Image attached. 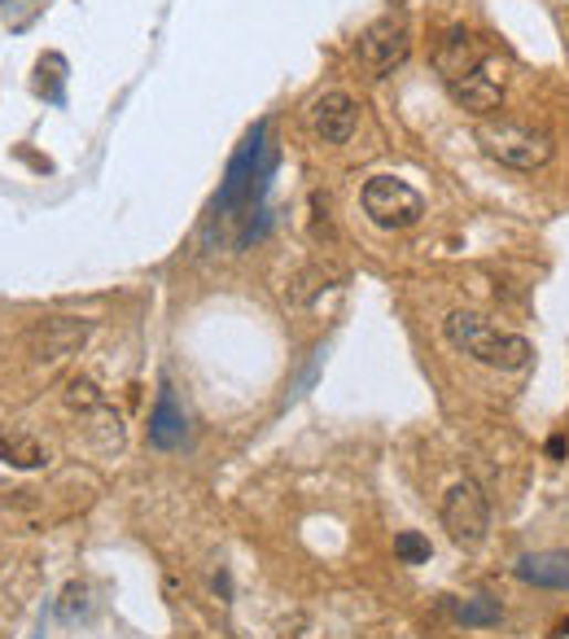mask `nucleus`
Wrapping results in <instances>:
<instances>
[{
  "instance_id": "obj_1",
  "label": "nucleus",
  "mask_w": 569,
  "mask_h": 639,
  "mask_svg": "<svg viewBox=\"0 0 569 639\" xmlns=\"http://www.w3.org/2000/svg\"><path fill=\"white\" fill-rule=\"evenodd\" d=\"M443 333H447V342L460 355H468V360H477L486 369H499V373H521L535 360V347L521 333H508V329L491 324L477 311H452L443 320Z\"/></svg>"
},
{
  "instance_id": "obj_2",
  "label": "nucleus",
  "mask_w": 569,
  "mask_h": 639,
  "mask_svg": "<svg viewBox=\"0 0 569 639\" xmlns=\"http://www.w3.org/2000/svg\"><path fill=\"white\" fill-rule=\"evenodd\" d=\"M272 171H276V145H267V124H259L241 140V149L232 153L215 206L220 211H250L263 198Z\"/></svg>"
},
{
  "instance_id": "obj_3",
  "label": "nucleus",
  "mask_w": 569,
  "mask_h": 639,
  "mask_svg": "<svg viewBox=\"0 0 569 639\" xmlns=\"http://www.w3.org/2000/svg\"><path fill=\"white\" fill-rule=\"evenodd\" d=\"M477 140H482V149L495 158V162H504V167H513V171H539V167H548L552 162V136L539 128H530V124H521V119H482V128H477Z\"/></svg>"
},
{
  "instance_id": "obj_4",
  "label": "nucleus",
  "mask_w": 569,
  "mask_h": 639,
  "mask_svg": "<svg viewBox=\"0 0 569 639\" xmlns=\"http://www.w3.org/2000/svg\"><path fill=\"white\" fill-rule=\"evenodd\" d=\"M359 202H363V215H368L377 228H386V233L412 228V224H421V215H425V198H421L408 180H399V175H372V180L363 184Z\"/></svg>"
},
{
  "instance_id": "obj_5",
  "label": "nucleus",
  "mask_w": 569,
  "mask_h": 639,
  "mask_svg": "<svg viewBox=\"0 0 569 639\" xmlns=\"http://www.w3.org/2000/svg\"><path fill=\"white\" fill-rule=\"evenodd\" d=\"M439 516H443V530L452 534V543L464 552H477L491 539V504H486L477 482H455L443 496Z\"/></svg>"
},
{
  "instance_id": "obj_6",
  "label": "nucleus",
  "mask_w": 569,
  "mask_h": 639,
  "mask_svg": "<svg viewBox=\"0 0 569 639\" xmlns=\"http://www.w3.org/2000/svg\"><path fill=\"white\" fill-rule=\"evenodd\" d=\"M412 53V31H408V18L399 13H386L377 18L363 35H359V66L372 75V79H386L394 66H403Z\"/></svg>"
},
{
  "instance_id": "obj_7",
  "label": "nucleus",
  "mask_w": 569,
  "mask_h": 639,
  "mask_svg": "<svg viewBox=\"0 0 569 639\" xmlns=\"http://www.w3.org/2000/svg\"><path fill=\"white\" fill-rule=\"evenodd\" d=\"M504 88H508V71H504L499 53H491L482 66H473L468 75H460L455 84H447V93L455 97V106H464V110H473V115H491V110H499Z\"/></svg>"
},
{
  "instance_id": "obj_8",
  "label": "nucleus",
  "mask_w": 569,
  "mask_h": 639,
  "mask_svg": "<svg viewBox=\"0 0 569 639\" xmlns=\"http://www.w3.org/2000/svg\"><path fill=\"white\" fill-rule=\"evenodd\" d=\"M491 53H495V49H491L477 31L452 26V31H443V40H439V49H434V66H439L443 84H455L460 75H468L473 66H482Z\"/></svg>"
},
{
  "instance_id": "obj_9",
  "label": "nucleus",
  "mask_w": 569,
  "mask_h": 639,
  "mask_svg": "<svg viewBox=\"0 0 569 639\" xmlns=\"http://www.w3.org/2000/svg\"><path fill=\"white\" fill-rule=\"evenodd\" d=\"M307 124H312V131H316L325 145H346V140L355 136V124H359V106H355L350 93L329 88V93H320V97L307 106Z\"/></svg>"
},
{
  "instance_id": "obj_10",
  "label": "nucleus",
  "mask_w": 569,
  "mask_h": 639,
  "mask_svg": "<svg viewBox=\"0 0 569 639\" xmlns=\"http://www.w3.org/2000/svg\"><path fill=\"white\" fill-rule=\"evenodd\" d=\"M185 438H189V420H185L171 385H162L158 403H154V416H149V443L158 451H176V447H185Z\"/></svg>"
},
{
  "instance_id": "obj_11",
  "label": "nucleus",
  "mask_w": 569,
  "mask_h": 639,
  "mask_svg": "<svg viewBox=\"0 0 569 639\" xmlns=\"http://www.w3.org/2000/svg\"><path fill=\"white\" fill-rule=\"evenodd\" d=\"M526 587H544V592H569V552H530L517 561L513 569Z\"/></svg>"
},
{
  "instance_id": "obj_12",
  "label": "nucleus",
  "mask_w": 569,
  "mask_h": 639,
  "mask_svg": "<svg viewBox=\"0 0 569 639\" xmlns=\"http://www.w3.org/2000/svg\"><path fill=\"white\" fill-rule=\"evenodd\" d=\"M84 338H88V324H75V320H44V324L35 329V347H40V355H49V360H62V355L80 351Z\"/></svg>"
},
{
  "instance_id": "obj_13",
  "label": "nucleus",
  "mask_w": 569,
  "mask_h": 639,
  "mask_svg": "<svg viewBox=\"0 0 569 639\" xmlns=\"http://www.w3.org/2000/svg\"><path fill=\"white\" fill-rule=\"evenodd\" d=\"M443 609L452 614L460 627H499V618H504L499 600H491V596H473V600L443 596Z\"/></svg>"
},
{
  "instance_id": "obj_14",
  "label": "nucleus",
  "mask_w": 569,
  "mask_h": 639,
  "mask_svg": "<svg viewBox=\"0 0 569 639\" xmlns=\"http://www.w3.org/2000/svg\"><path fill=\"white\" fill-rule=\"evenodd\" d=\"M66 57L62 53H44L40 62H35V93L44 97V102H53V106H62L66 102Z\"/></svg>"
},
{
  "instance_id": "obj_15",
  "label": "nucleus",
  "mask_w": 569,
  "mask_h": 639,
  "mask_svg": "<svg viewBox=\"0 0 569 639\" xmlns=\"http://www.w3.org/2000/svg\"><path fill=\"white\" fill-rule=\"evenodd\" d=\"M0 456L13 465V469H40L44 465V447L35 443V438H9V434H0Z\"/></svg>"
},
{
  "instance_id": "obj_16",
  "label": "nucleus",
  "mask_w": 569,
  "mask_h": 639,
  "mask_svg": "<svg viewBox=\"0 0 569 639\" xmlns=\"http://www.w3.org/2000/svg\"><path fill=\"white\" fill-rule=\"evenodd\" d=\"M394 556H399L403 565H425V561H430V539L417 534V530H403V534L394 539Z\"/></svg>"
},
{
  "instance_id": "obj_17",
  "label": "nucleus",
  "mask_w": 569,
  "mask_h": 639,
  "mask_svg": "<svg viewBox=\"0 0 569 639\" xmlns=\"http://www.w3.org/2000/svg\"><path fill=\"white\" fill-rule=\"evenodd\" d=\"M62 600H66V605H62V618H71V614H75V609H84V587H75V583H71V587H66V596H62Z\"/></svg>"
}]
</instances>
